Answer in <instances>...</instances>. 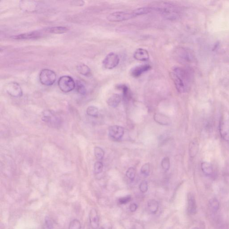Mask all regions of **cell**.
Instances as JSON below:
<instances>
[{
    "instance_id": "21",
    "label": "cell",
    "mask_w": 229,
    "mask_h": 229,
    "mask_svg": "<svg viewBox=\"0 0 229 229\" xmlns=\"http://www.w3.org/2000/svg\"><path fill=\"white\" fill-rule=\"evenodd\" d=\"M153 9L151 7H140L133 10L135 17L140 15H144L150 13L153 10Z\"/></svg>"
},
{
    "instance_id": "34",
    "label": "cell",
    "mask_w": 229,
    "mask_h": 229,
    "mask_svg": "<svg viewBox=\"0 0 229 229\" xmlns=\"http://www.w3.org/2000/svg\"><path fill=\"white\" fill-rule=\"evenodd\" d=\"M136 175V170L133 167H130L128 168L126 173V176L127 178L131 181H133Z\"/></svg>"
},
{
    "instance_id": "19",
    "label": "cell",
    "mask_w": 229,
    "mask_h": 229,
    "mask_svg": "<svg viewBox=\"0 0 229 229\" xmlns=\"http://www.w3.org/2000/svg\"><path fill=\"white\" fill-rule=\"evenodd\" d=\"M148 207L150 212L153 214H155L158 211L159 209V204L158 202L154 199L149 200L148 202Z\"/></svg>"
},
{
    "instance_id": "31",
    "label": "cell",
    "mask_w": 229,
    "mask_h": 229,
    "mask_svg": "<svg viewBox=\"0 0 229 229\" xmlns=\"http://www.w3.org/2000/svg\"><path fill=\"white\" fill-rule=\"evenodd\" d=\"M161 166L163 169L166 171L169 170L170 167V160L168 157H166L163 159L161 162Z\"/></svg>"
},
{
    "instance_id": "40",
    "label": "cell",
    "mask_w": 229,
    "mask_h": 229,
    "mask_svg": "<svg viewBox=\"0 0 229 229\" xmlns=\"http://www.w3.org/2000/svg\"><path fill=\"white\" fill-rule=\"evenodd\" d=\"M112 225L110 223H108L105 224L102 227V229H112Z\"/></svg>"
},
{
    "instance_id": "12",
    "label": "cell",
    "mask_w": 229,
    "mask_h": 229,
    "mask_svg": "<svg viewBox=\"0 0 229 229\" xmlns=\"http://www.w3.org/2000/svg\"><path fill=\"white\" fill-rule=\"evenodd\" d=\"M89 220L92 228L97 229L99 227V219L96 210L92 209L89 213Z\"/></svg>"
},
{
    "instance_id": "8",
    "label": "cell",
    "mask_w": 229,
    "mask_h": 229,
    "mask_svg": "<svg viewBox=\"0 0 229 229\" xmlns=\"http://www.w3.org/2000/svg\"><path fill=\"white\" fill-rule=\"evenodd\" d=\"M151 66L148 64L139 65L132 68L130 70V74L134 77H138L145 73L151 70Z\"/></svg>"
},
{
    "instance_id": "2",
    "label": "cell",
    "mask_w": 229,
    "mask_h": 229,
    "mask_svg": "<svg viewBox=\"0 0 229 229\" xmlns=\"http://www.w3.org/2000/svg\"><path fill=\"white\" fill-rule=\"evenodd\" d=\"M39 79L41 84L46 86L53 85L56 80L55 73L49 69L42 70L39 75Z\"/></svg>"
},
{
    "instance_id": "10",
    "label": "cell",
    "mask_w": 229,
    "mask_h": 229,
    "mask_svg": "<svg viewBox=\"0 0 229 229\" xmlns=\"http://www.w3.org/2000/svg\"><path fill=\"white\" fill-rule=\"evenodd\" d=\"M109 134L110 137L114 139L119 140L124 134V129L121 126L114 125L109 128Z\"/></svg>"
},
{
    "instance_id": "22",
    "label": "cell",
    "mask_w": 229,
    "mask_h": 229,
    "mask_svg": "<svg viewBox=\"0 0 229 229\" xmlns=\"http://www.w3.org/2000/svg\"><path fill=\"white\" fill-rule=\"evenodd\" d=\"M176 54H177V55L179 56V58L181 59L182 60L188 61L190 59V57H189V53L185 49L182 48L178 49L176 52Z\"/></svg>"
},
{
    "instance_id": "4",
    "label": "cell",
    "mask_w": 229,
    "mask_h": 229,
    "mask_svg": "<svg viewBox=\"0 0 229 229\" xmlns=\"http://www.w3.org/2000/svg\"><path fill=\"white\" fill-rule=\"evenodd\" d=\"M135 17L133 11L132 12L127 11H117L111 13L108 15L107 19L111 22H119L128 20Z\"/></svg>"
},
{
    "instance_id": "9",
    "label": "cell",
    "mask_w": 229,
    "mask_h": 229,
    "mask_svg": "<svg viewBox=\"0 0 229 229\" xmlns=\"http://www.w3.org/2000/svg\"><path fill=\"white\" fill-rule=\"evenodd\" d=\"M41 36H42L41 32L40 31H34L15 35L12 37V38L17 40H34L39 39Z\"/></svg>"
},
{
    "instance_id": "6",
    "label": "cell",
    "mask_w": 229,
    "mask_h": 229,
    "mask_svg": "<svg viewBox=\"0 0 229 229\" xmlns=\"http://www.w3.org/2000/svg\"><path fill=\"white\" fill-rule=\"evenodd\" d=\"M43 121L53 127H57L61 123L60 119L53 112L51 111H45L43 113Z\"/></svg>"
},
{
    "instance_id": "36",
    "label": "cell",
    "mask_w": 229,
    "mask_h": 229,
    "mask_svg": "<svg viewBox=\"0 0 229 229\" xmlns=\"http://www.w3.org/2000/svg\"><path fill=\"white\" fill-rule=\"evenodd\" d=\"M131 197L130 195H127L124 197H121L119 199V203L120 205H125L127 203H129L131 201Z\"/></svg>"
},
{
    "instance_id": "25",
    "label": "cell",
    "mask_w": 229,
    "mask_h": 229,
    "mask_svg": "<svg viewBox=\"0 0 229 229\" xmlns=\"http://www.w3.org/2000/svg\"><path fill=\"white\" fill-rule=\"evenodd\" d=\"M119 89H120L122 91L123 94V97L124 99L126 100H128L131 98V95H130V92H129V89L127 86L125 85H120L118 86Z\"/></svg>"
},
{
    "instance_id": "7",
    "label": "cell",
    "mask_w": 229,
    "mask_h": 229,
    "mask_svg": "<svg viewBox=\"0 0 229 229\" xmlns=\"http://www.w3.org/2000/svg\"><path fill=\"white\" fill-rule=\"evenodd\" d=\"M6 91L9 95L15 98L20 97L23 95V91L19 83L11 82L6 86Z\"/></svg>"
},
{
    "instance_id": "27",
    "label": "cell",
    "mask_w": 229,
    "mask_h": 229,
    "mask_svg": "<svg viewBox=\"0 0 229 229\" xmlns=\"http://www.w3.org/2000/svg\"><path fill=\"white\" fill-rule=\"evenodd\" d=\"M75 88L78 93L81 95H85L87 93V90L83 83L80 81H77L76 83Z\"/></svg>"
},
{
    "instance_id": "39",
    "label": "cell",
    "mask_w": 229,
    "mask_h": 229,
    "mask_svg": "<svg viewBox=\"0 0 229 229\" xmlns=\"http://www.w3.org/2000/svg\"><path fill=\"white\" fill-rule=\"evenodd\" d=\"M72 3L74 5H77V4L78 6L80 5H79L81 4V5H82L84 4L83 1H73V2H72Z\"/></svg>"
},
{
    "instance_id": "41",
    "label": "cell",
    "mask_w": 229,
    "mask_h": 229,
    "mask_svg": "<svg viewBox=\"0 0 229 229\" xmlns=\"http://www.w3.org/2000/svg\"><path fill=\"white\" fill-rule=\"evenodd\" d=\"M192 229H199L197 227H194L193 228H192Z\"/></svg>"
},
{
    "instance_id": "1",
    "label": "cell",
    "mask_w": 229,
    "mask_h": 229,
    "mask_svg": "<svg viewBox=\"0 0 229 229\" xmlns=\"http://www.w3.org/2000/svg\"><path fill=\"white\" fill-rule=\"evenodd\" d=\"M170 77L175 88L180 93H185L189 88L190 79L188 73L180 67L174 68L170 73Z\"/></svg>"
},
{
    "instance_id": "29",
    "label": "cell",
    "mask_w": 229,
    "mask_h": 229,
    "mask_svg": "<svg viewBox=\"0 0 229 229\" xmlns=\"http://www.w3.org/2000/svg\"><path fill=\"white\" fill-rule=\"evenodd\" d=\"M94 154L96 158L98 160H101L104 158V150L99 147H95L94 149Z\"/></svg>"
},
{
    "instance_id": "35",
    "label": "cell",
    "mask_w": 229,
    "mask_h": 229,
    "mask_svg": "<svg viewBox=\"0 0 229 229\" xmlns=\"http://www.w3.org/2000/svg\"><path fill=\"white\" fill-rule=\"evenodd\" d=\"M45 229H53L52 222L48 216H46L45 219Z\"/></svg>"
},
{
    "instance_id": "33",
    "label": "cell",
    "mask_w": 229,
    "mask_h": 229,
    "mask_svg": "<svg viewBox=\"0 0 229 229\" xmlns=\"http://www.w3.org/2000/svg\"><path fill=\"white\" fill-rule=\"evenodd\" d=\"M103 165L102 162L98 161L95 163L94 165V171L96 174H100L103 170Z\"/></svg>"
},
{
    "instance_id": "3",
    "label": "cell",
    "mask_w": 229,
    "mask_h": 229,
    "mask_svg": "<svg viewBox=\"0 0 229 229\" xmlns=\"http://www.w3.org/2000/svg\"><path fill=\"white\" fill-rule=\"evenodd\" d=\"M58 85L62 91L67 93L74 90L76 83L72 77L69 76H63L59 78Z\"/></svg>"
},
{
    "instance_id": "30",
    "label": "cell",
    "mask_w": 229,
    "mask_h": 229,
    "mask_svg": "<svg viewBox=\"0 0 229 229\" xmlns=\"http://www.w3.org/2000/svg\"><path fill=\"white\" fill-rule=\"evenodd\" d=\"M81 222L77 219L71 221L69 224V229H81Z\"/></svg>"
},
{
    "instance_id": "11",
    "label": "cell",
    "mask_w": 229,
    "mask_h": 229,
    "mask_svg": "<svg viewBox=\"0 0 229 229\" xmlns=\"http://www.w3.org/2000/svg\"><path fill=\"white\" fill-rule=\"evenodd\" d=\"M220 135L223 139L229 141V122L222 119L219 124Z\"/></svg>"
},
{
    "instance_id": "28",
    "label": "cell",
    "mask_w": 229,
    "mask_h": 229,
    "mask_svg": "<svg viewBox=\"0 0 229 229\" xmlns=\"http://www.w3.org/2000/svg\"><path fill=\"white\" fill-rule=\"evenodd\" d=\"M210 208L214 211L218 210L220 207L219 201L216 198H212L209 202Z\"/></svg>"
},
{
    "instance_id": "17",
    "label": "cell",
    "mask_w": 229,
    "mask_h": 229,
    "mask_svg": "<svg viewBox=\"0 0 229 229\" xmlns=\"http://www.w3.org/2000/svg\"><path fill=\"white\" fill-rule=\"evenodd\" d=\"M69 30L68 28L65 27H55L46 29L47 32L52 34H61L66 33Z\"/></svg>"
},
{
    "instance_id": "13",
    "label": "cell",
    "mask_w": 229,
    "mask_h": 229,
    "mask_svg": "<svg viewBox=\"0 0 229 229\" xmlns=\"http://www.w3.org/2000/svg\"><path fill=\"white\" fill-rule=\"evenodd\" d=\"M134 57L137 61H147L149 60V53L146 49L140 48L135 51Z\"/></svg>"
},
{
    "instance_id": "26",
    "label": "cell",
    "mask_w": 229,
    "mask_h": 229,
    "mask_svg": "<svg viewBox=\"0 0 229 229\" xmlns=\"http://www.w3.org/2000/svg\"><path fill=\"white\" fill-rule=\"evenodd\" d=\"M87 113L88 116L94 117L98 116V110L97 108L93 106H89L87 110Z\"/></svg>"
},
{
    "instance_id": "20",
    "label": "cell",
    "mask_w": 229,
    "mask_h": 229,
    "mask_svg": "<svg viewBox=\"0 0 229 229\" xmlns=\"http://www.w3.org/2000/svg\"><path fill=\"white\" fill-rule=\"evenodd\" d=\"M201 169L203 173L207 175H210L213 172V168L210 163L207 162H202L201 164Z\"/></svg>"
},
{
    "instance_id": "15",
    "label": "cell",
    "mask_w": 229,
    "mask_h": 229,
    "mask_svg": "<svg viewBox=\"0 0 229 229\" xmlns=\"http://www.w3.org/2000/svg\"><path fill=\"white\" fill-rule=\"evenodd\" d=\"M155 122L163 125H169L170 123V119L166 115L160 113H155L154 116Z\"/></svg>"
},
{
    "instance_id": "18",
    "label": "cell",
    "mask_w": 229,
    "mask_h": 229,
    "mask_svg": "<svg viewBox=\"0 0 229 229\" xmlns=\"http://www.w3.org/2000/svg\"><path fill=\"white\" fill-rule=\"evenodd\" d=\"M77 70L78 73L86 77L91 75V70L90 68L85 64H79L77 67Z\"/></svg>"
},
{
    "instance_id": "14",
    "label": "cell",
    "mask_w": 229,
    "mask_h": 229,
    "mask_svg": "<svg viewBox=\"0 0 229 229\" xmlns=\"http://www.w3.org/2000/svg\"><path fill=\"white\" fill-rule=\"evenodd\" d=\"M196 202L195 197L191 193L188 195V211L189 214L194 215L196 213Z\"/></svg>"
},
{
    "instance_id": "5",
    "label": "cell",
    "mask_w": 229,
    "mask_h": 229,
    "mask_svg": "<svg viewBox=\"0 0 229 229\" xmlns=\"http://www.w3.org/2000/svg\"><path fill=\"white\" fill-rule=\"evenodd\" d=\"M120 58L117 54L114 52L108 53L102 61L103 67L108 70H112L116 68L119 64Z\"/></svg>"
},
{
    "instance_id": "16",
    "label": "cell",
    "mask_w": 229,
    "mask_h": 229,
    "mask_svg": "<svg viewBox=\"0 0 229 229\" xmlns=\"http://www.w3.org/2000/svg\"><path fill=\"white\" fill-rule=\"evenodd\" d=\"M122 100V97L120 95L114 94L110 96L107 100V103L110 107L116 108L118 106Z\"/></svg>"
},
{
    "instance_id": "32",
    "label": "cell",
    "mask_w": 229,
    "mask_h": 229,
    "mask_svg": "<svg viewBox=\"0 0 229 229\" xmlns=\"http://www.w3.org/2000/svg\"><path fill=\"white\" fill-rule=\"evenodd\" d=\"M150 165L148 163H146L142 166L141 172L145 176H148L150 173Z\"/></svg>"
},
{
    "instance_id": "24",
    "label": "cell",
    "mask_w": 229,
    "mask_h": 229,
    "mask_svg": "<svg viewBox=\"0 0 229 229\" xmlns=\"http://www.w3.org/2000/svg\"><path fill=\"white\" fill-rule=\"evenodd\" d=\"M198 146V144L196 141H192L190 143L189 145V154L191 157H194L197 154Z\"/></svg>"
},
{
    "instance_id": "37",
    "label": "cell",
    "mask_w": 229,
    "mask_h": 229,
    "mask_svg": "<svg viewBox=\"0 0 229 229\" xmlns=\"http://www.w3.org/2000/svg\"><path fill=\"white\" fill-rule=\"evenodd\" d=\"M139 189L141 191L145 193L148 191V183L146 181H143L139 185Z\"/></svg>"
},
{
    "instance_id": "23",
    "label": "cell",
    "mask_w": 229,
    "mask_h": 229,
    "mask_svg": "<svg viewBox=\"0 0 229 229\" xmlns=\"http://www.w3.org/2000/svg\"><path fill=\"white\" fill-rule=\"evenodd\" d=\"M20 3L21 8L22 9L26 10H33L35 5V3H33V2L30 1H21Z\"/></svg>"
},
{
    "instance_id": "38",
    "label": "cell",
    "mask_w": 229,
    "mask_h": 229,
    "mask_svg": "<svg viewBox=\"0 0 229 229\" xmlns=\"http://www.w3.org/2000/svg\"><path fill=\"white\" fill-rule=\"evenodd\" d=\"M138 209V206L136 203H132L129 206V210L131 212H134Z\"/></svg>"
}]
</instances>
